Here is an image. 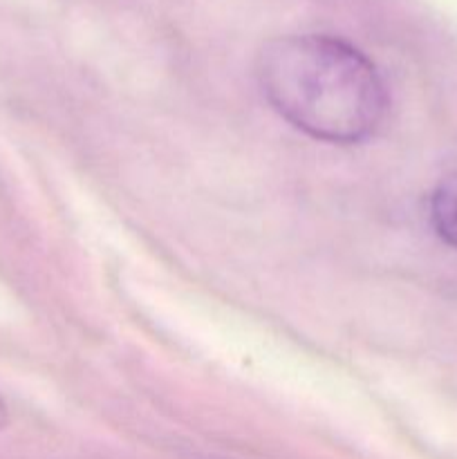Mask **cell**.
<instances>
[{"instance_id":"7a4b0ae2","label":"cell","mask_w":457,"mask_h":459,"mask_svg":"<svg viewBox=\"0 0 457 459\" xmlns=\"http://www.w3.org/2000/svg\"><path fill=\"white\" fill-rule=\"evenodd\" d=\"M430 224L435 233L457 249V173L446 175L430 195Z\"/></svg>"},{"instance_id":"3957f363","label":"cell","mask_w":457,"mask_h":459,"mask_svg":"<svg viewBox=\"0 0 457 459\" xmlns=\"http://www.w3.org/2000/svg\"><path fill=\"white\" fill-rule=\"evenodd\" d=\"M3 426H7V408H4L3 399H0V429H3Z\"/></svg>"},{"instance_id":"6da1fadb","label":"cell","mask_w":457,"mask_h":459,"mask_svg":"<svg viewBox=\"0 0 457 459\" xmlns=\"http://www.w3.org/2000/svg\"><path fill=\"white\" fill-rule=\"evenodd\" d=\"M255 76L269 106L330 143H358L381 128L390 99L375 63L348 40L291 34L267 40Z\"/></svg>"}]
</instances>
